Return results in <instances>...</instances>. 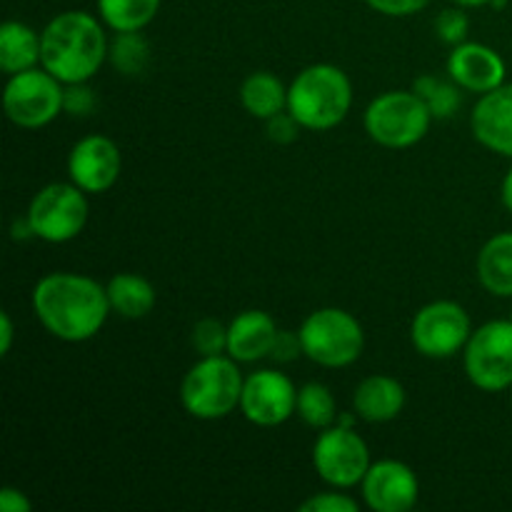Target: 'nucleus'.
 Segmentation results:
<instances>
[{"label":"nucleus","mask_w":512,"mask_h":512,"mask_svg":"<svg viewBox=\"0 0 512 512\" xmlns=\"http://www.w3.org/2000/svg\"><path fill=\"white\" fill-rule=\"evenodd\" d=\"M33 313L53 338L85 343L103 330L110 315L105 285L80 273H48L33 288Z\"/></svg>","instance_id":"nucleus-1"},{"label":"nucleus","mask_w":512,"mask_h":512,"mask_svg":"<svg viewBox=\"0 0 512 512\" xmlns=\"http://www.w3.org/2000/svg\"><path fill=\"white\" fill-rule=\"evenodd\" d=\"M105 23L85 10L58 13L40 33V65L63 85L88 83L108 60Z\"/></svg>","instance_id":"nucleus-2"},{"label":"nucleus","mask_w":512,"mask_h":512,"mask_svg":"<svg viewBox=\"0 0 512 512\" xmlns=\"http://www.w3.org/2000/svg\"><path fill=\"white\" fill-rule=\"evenodd\" d=\"M353 108V83L333 63H315L300 70L288 85V113L305 130H333Z\"/></svg>","instance_id":"nucleus-3"},{"label":"nucleus","mask_w":512,"mask_h":512,"mask_svg":"<svg viewBox=\"0 0 512 512\" xmlns=\"http://www.w3.org/2000/svg\"><path fill=\"white\" fill-rule=\"evenodd\" d=\"M245 378L230 355L200 358L180 383V403L198 420H220L240 408Z\"/></svg>","instance_id":"nucleus-4"},{"label":"nucleus","mask_w":512,"mask_h":512,"mask_svg":"<svg viewBox=\"0 0 512 512\" xmlns=\"http://www.w3.org/2000/svg\"><path fill=\"white\" fill-rule=\"evenodd\" d=\"M433 113L415 90H388L365 108V133L383 148H413L428 135Z\"/></svg>","instance_id":"nucleus-5"},{"label":"nucleus","mask_w":512,"mask_h":512,"mask_svg":"<svg viewBox=\"0 0 512 512\" xmlns=\"http://www.w3.org/2000/svg\"><path fill=\"white\" fill-rule=\"evenodd\" d=\"M298 333L303 355L320 368H348L365 348L363 325L343 308L313 310Z\"/></svg>","instance_id":"nucleus-6"},{"label":"nucleus","mask_w":512,"mask_h":512,"mask_svg":"<svg viewBox=\"0 0 512 512\" xmlns=\"http://www.w3.org/2000/svg\"><path fill=\"white\" fill-rule=\"evenodd\" d=\"M63 93L65 85L43 65L8 75L3 90L5 118L23 130L45 128L63 113Z\"/></svg>","instance_id":"nucleus-7"},{"label":"nucleus","mask_w":512,"mask_h":512,"mask_svg":"<svg viewBox=\"0 0 512 512\" xmlns=\"http://www.w3.org/2000/svg\"><path fill=\"white\" fill-rule=\"evenodd\" d=\"M463 365L470 383L485 393L512 388V320H490L473 330Z\"/></svg>","instance_id":"nucleus-8"},{"label":"nucleus","mask_w":512,"mask_h":512,"mask_svg":"<svg viewBox=\"0 0 512 512\" xmlns=\"http://www.w3.org/2000/svg\"><path fill=\"white\" fill-rule=\"evenodd\" d=\"M88 193L75 183H50L33 195L28 205V220L35 238L45 243H68L83 233L88 223Z\"/></svg>","instance_id":"nucleus-9"},{"label":"nucleus","mask_w":512,"mask_h":512,"mask_svg":"<svg viewBox=\"0 0 512 512\" xmlns=\"http://www.w3.org/2000/svg\"><path fill=\"white\" fill-rule=\"evenodd\" d=\"M473 335L468 310L453 300H435L423 305L410 323V343L423 358H455Z\"/></svg>","instance_id":"nucleus-10"},{"label":"nucleus","mask_w":512,"mask_h":512,"mask_svg":"<svg viewBox=\"0 0 512 512\" xmlns=\"http://www.w3.org/2000/svg\"><path fill=\"white\" fill-rule=\"evenodd\" d=\"M368 443L355 433V428L330 425L320 430L313 445V468L330 488L348 490L363 483L370 468Z\"/></svg>","instance_id":"nucleus-11"},{"label":"nucleus","mask_w":512,"mask_h":512,"mask_svg":"<svg viewBox=\"0 0 512 512\" xmlns=\"http://www.w3.org/2000/svg\"><path fill=\"white\" fill-rule=\"evenodd\" d=\"M298 408V388L288 375L273 368L255 370L245 378L240 413L258 428H278L288 423Z\"/></svg>","instance_id":"nucleus-12"},{"label":"nucleus","mask_w":512,"mask_h":512,"mask_svg":"<svg viewBox=\"0 0 512 512\" xmlns=\"http://www.w3.org/2000/svg\"><path fill=\"white\" fill-rule=\"evenodd\" d=\"M123 170L120 148L105 135H85L68 155V178L83 193L98 195L113 188Z\"/></svg>","instance_id":"nucleus-13"},{"label":"nucleus","mask_w":512,"mask_h":512,"mask_svg":"<svg viewBox=\"0 0 512 512\" xmlns=\"http://www.w3.org/2000/svg\"><path fill=\"white\" fill-rule=\"evenodd\" d=\"M360 490L365 505L373 512H408L420 498L418 475L400 460H380L370 465Z\"/></svg>","instance_id":"nucleus-14"},{"label":"nucleus","mask_w":512,"mask_h":512,"mask_svg":"<svg viewBox=\"0 0 512 512\" xmlns=\"http://www.w3.org/2000/svg\"><path fill=\"white\" fill-rule=\"evenodd\" d=\"M448 75L468 93L485 95L505 83V60L498 50L483 43H460L455 45L448 58Z\"/></svg>","instance_id":"nucleus-15"},{"label":"nucleus","mask_w":512,"mask_h":512,"mask_svg":"<svg viewBox=\"0 0 512 512\" xmlns=\"http://www.w3.org/2000/svg\"><path fill=\"white\" fill-rule=\"evenodd\" d=\"M470 130L483 148L512 158V83L480 95L470 113Z\"/></svg>","instance_id":"nucleus-16"},{"label":"nucleus","mask_w":512,"mask_h":512,"mask_svg":"<svg viewBox=\"0 0 512 512\" xmlns=\"http://www.w3.org/2000/svg\"><path fill=\"white\" fill-rule=\"evenodd\" d=\"M278 325L265 310H245L228 325V355L238 363H258L270 358Z\"/></svg>","instance_id":"nucleus-17"},{"label":"nucleus","mask_w":512,"mask_h":512,"mask_svg":"<svg viewBox=\"0 0 512 512\" xmlns=\"http://www.w3.org/2000/svg\"><path fill=\"white\" fill-rule=\"evenodd\" d=\"M405 408V388L390 375H370L353 393V410L365 423H390Z\"/></svg>","instance_id":"nucleus-18"},{"label":"nucleus","mask_w":512,"mask_h":512,"mask_svg":"<svg viewBox=\"0 0 512 512\" xmlns=\"http://www.w3.org/2000/svg\"><path fill=\"white\" fill-rule=\"evenodd\" d=\"M478 280L495 298H512V233H498L480 248Z\"/></svg>","instance_id":"nucleus-19"},{"label":"nucleus","mask_w":512,"mask_h":512,"mask_svg":"<svg viewBox=\"0 0 512 512\" xmlns=\"http://www.w3.org/2000/svg\"><path fill=\"white\" fill-rule=\"evenodd\" d=\"M240 105L253 118L268 120L288 110V88L278 75L258 70L240 83Z\"/></svg>","instance_id":"nucleus-20"},{"label":"nucleus","mask_w":512,"mask_h":512,"mask_svg":"<svg viewBox=\"0 0 512 512\" xmlns=\"http://www.w3.org/2000/svg\"><path fill=\"white\" fill-rule=\"evenodd\" d=\"M40 65V35L20 20H8L0 28V70L5 75L23 73Z\"/></svg>","instance_id":"nucleus-21"},{"label":"nucleus","mask_w":512,"mask_h":512,"mask_svg":"<svg viewBox=\"0 0 512 512\" xmlns=\"http://www.w3.org/2000/svg\"><path fill=\"white\" fill-rule=\"evenodd\" d=\"M110 300V310L118 313L120 318L140 320L153 313L155 308V288L135 273H118L105 285Z\"/></svg>","instance_id":"nucleus-22"},{"label":"nucleus","mask_w":512,"mask_h":512,"mask_svg":"<svg viewBox=\"0 0 512 512\" xmlns=\"http://www.w3.org/2000/svg\"><path fill=\"white\" fill-rule=\"evenodd\" d=\"M100 20L115 33L143 30L158 15L163 0H95Z\"/></svg>","instance_id":"nucleus-23"},{"label":"nucleus","mask_w":512,"mask_h":512,"mask_svg":"<svg viewBox=\"0 0 512 512\" xmlns=\"http://www.w3.org/2000/svg\"><path fill=\"white\" fill-rule=\"evenodd\" d=\"M295 415H300L305 425L315 430H325L335 425L338 420V403L335 395L330 393L328 385L308 383L298 390V408Z\"/></svg>","instance_id":"nucleus-24"},{"label":"nucleus","mask_w":512,"mask_h":512,"mask_svg":"<svg viewBox=\"0 0 512 512\" xmlns=\"http://www.w3.org/2000/svg\"><path fill=\"white\" fill-rule=\"evenodd\" d=\"M413 90L425 100L433 118L438 120L453 118L463 105V95H460L463 88L453 78L443 80L438 75H420V78H415Z\"/></svg>","instance_id":"nucleus-25"},{"label":"nucleus","mask_w":512,"mask_h":512,"mask_svg":"<svg viewBox=\"0 0 512 512\" xmlns=\"http://www.w3.org/2000/svg\"><path fill=\"white\" fill-rule=\"evenodd\" d=\"M108 60L118 73L135 78V75H143L148 70L150 63V45L143 38L140 30H130V33H115V38L110 40Z\"/></svg>","instance_id":"nucleus-26"},{"label":"nucleus","mask_w":512,"mask_h":512,"mask_svg":"<svg viewBox=\"0 0 512 512\" xmlns=\"http://www.w3.org/2000/svg\"><path fill=\"white\" fill-rule=\"evenodd\" d=\"M190 343L200 358L228 353V325L215 318L198 320L193 333H190Z\"/></svg>","instance_id":"nucleus-27"},{"label":"nucleus","mask_w":512,"mask_h":512,"mask_svg":"<svg viewBox=\"0 0 512 512\" xmlns=\"http://www.w3.org/2000/svg\"><path fill=\"white\" fill-rule=\"evenodd\" d=\"M435 33H438V38L443 40V43L448 45H460L468 40V33H470V20L468 15H465V10L460 8H445L443 13L435 18Z\"/></svg>","instance_id":"nucleus-28"},{"label":"nucleus","mask_w":512,"mask_h":512,"mask_svg":"<svg viewBox=\"0 0 512 512\" xmlns=\"http://www.w3.org/2000/svg\"><path fill=\"white\" fill-rule=\"evenodd\" d=\"M358 508H360L358 500L350 498L348 493H340V488L313 495V498H308L303 505H300V510L303 512H358Z\"/></svg>","instance_id":"nucleus-29"},{"label":"nucleus","mask_w":512,"mask_h":512,"mask_svg":"<svg viewBox=\"0 0 512 512\" xmlns=\"http://www.w3.org/2000/svg\"><path fill=\"white\" fill-rule=\"evenodd\" d=\"M95 110V93L88 83H70L65 85L63 93V113L73 118H85Z\"/></svg>","instance_id":"nucleus-30"},{"label":"nucleus","mask_w":512,"mask_h":512,"mask_svg":"<svg viewBox=\"0 0 512 512\" xmlns=\"http://www.w3.org/2000/svg\"><path fill=\"white\" fill-rule=\"evenodd\" d=\"M300 130H303V125H300L298 120L288 113V110H283V113H278V115H273V118L265 120V133H268V138L278 145L295 143V138H298Z\"/></svg>","instance_id":"nucleus-31"},{"label":"nucleus","mask_w":512,"mask_h":512,"mask_svg":"<svg viewBox=\"0 0 512 512\" xmlns=\"http://www.w3.org/2000/svg\"><path fill=\"white\" fill-rule=\"evenodd\" d=\"M430 3L433 0H365L368 8H373L380 15H388V18H408V15L428 8Z\"/></svg>","instance_id":"nucleus-32"},{"label":"nucleus","mask_w":512,"mask_h":512,"mask_svg":"<svg viewBox=\"0 0 512 512\" xmlns=\"http://www.w3.org/2000/svg\"><path fill=\"white\" fill-rule=\"evenodd\" d=\"M298 355H303V343H300V333L293 330H278L273 350H270V360L275 363H293Z\"/></svg>","instance_id":"nucleus-33"},{"label":"nucleus","mask_w":512,"mask_h":512,"mask_svg":"<svg viewBox=\"0 0 512 512\" xmlns=\"http://www.w3.org/2000/svg\"><path fill=\"white\" fill-rule=\"evenodd\" d=\"M0 510L3 512H30L33 510V503H30L28 495L23 490L13 488V485H5L0 490Z\"/></svg>","instance_id":"nucleus-34"},{"label":"nucleus","mask_w":512,"mask_h":512,"mask_svg":"<svg viewBox=\"0 0 512 512\" xmlns=\"http://www.w3.org/2000/svg\"><path fill=\"white\" fill-rule=\"evenodd\" d=\"M13 338H15L13 320H10L8 310H3V313H0V355L10 353V348H13Z\"/></svg>","instance_id":"nucleus-35"},{"label":"nucleus","mask_w":512,"mask_h":512,"mask_svg":"<svg viewBox=\"0 0 512 512\" xmlns=\"http://www.w3.org/2000/svg\"><path fill=\"white\" fill-rule=\"evenodd\" d=\"M500 198H503V205L512 213V168L508 170V175L503 178V188H500Z\"/></svg>","instance_id":"nucleus-36"},{"label":"nucleus","mask_w":512,"mask_h":512,"mask_svg":"<svg viewBox=\"0 0 512 512\" xmlns=\"http://www.w3.org/2000/svg\"><path fill=\"white\" fill-rule=\"evenodd\" d=\"M453 3L460 8H480V5H490L493 0H453Z\"/></svg>","instance_id":"nucleus-37"},{"label":"nucleus","mask_w":512,"mask_h":512,"mask_svg":"<svg viewBox=\"0 0 512 512\" xmlns=\"http://www.w3.org/2000/svg\"><path fill=\"white\" fill-rule=\"evenodd\" d=\"M510 390H512V388H510Z\"/></svg>","instance_id":"nucleus-38"}]
</instances>
